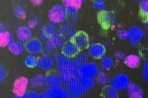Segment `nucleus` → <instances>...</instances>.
<instances>
[{"instance_id":"7c9ffc66","label":"nucleus","mask_w":148,"mask_h":98,"mask_svg":"<svg viewBox=\"0 0 148 98\" xmlns=\"http://www.w3.org/2000/svg\"><path fill=\"white\" fill-rule=\"evenodd\" d=\"M78 78V76H77ZM79 82H81V84L83 85V87L85 88L86 90L91 89V88L94 87L95 85V80L94 78H78Z\"/></svg>"},{"instance_id":"f257e3e1","label":"nucleus","mask_w":148,"mask_h":98,"mask_svg":"<svg viewBox=\"0 0 148 98\" xmlns=\"http://www.w3.org/2000/svg\"><path fill=\"white\" fill-rule=\"evenodd\" d=\"M100 67L96 62H87L77 67L75 70V74L78 78H95L98 73L100 72Z\"/></svg>"},{"instance_id":"dca6fc26","label":"nucleus","mask_w":148,"mask_h":98,"mask_svg":"<svg viewBox=\"0 0 148 98\" xmlns=\"http://www.w3.org/2000/svg\"><path fill=\"white\" fill-rule=\"evenodd\" d=\"M73 40L75 41V43L78 45V47L81 50H84L89 47L90 39L88 34L84 32H78L77 34L75 35V37L73 38Z\"/></svg>"},{"instance_id":"ea45409f","label":"nucleus","mask_w":148,"mask_h":98,"mask_svg":"<svg viewBox=\"0 0 148 98\" xmlns=\"http://www.w3.org/2000/svg\"><path fill=\"white\" fill-rule=\"evenodd\" d=\"M142 76L143 78L148 82V59H146V61L144 62L142 66Z\"/></svg>"},{"instance_id":"a19ab883","label":"nucleus","mask_w":148,"mask_h":98,"mask_svg":"<svg viewBox=\"0 0 148 98\" xmlns=\"http://www.w3.org/2000/svg\"><path fill=\"white\" fill-rule=\"evenodd\" d=\"M6 80V70L3 66H0V82H4Z\"/></svg>"},{"instance_id":"49530a36","label":"nucleus","mask_w":148,"mask_h":98,"mask_svg":"<svg viewBox=\"0 0 148 98\" xmlns=\"http://www.w3.org/2000/svg\"><path fill=\"white\" fill-rule=\"evenodd\" d=\"M145 28H146V30H148V23L145 24Z\"/></svg>"},{"instance_id":"393cba45","label":"nucleus","mask_w":148,"mask_h":98,"mask_svg":"<svg viewBox=\"0 0 148 98\" xmlns=\"http://www.w3.org/2000/svg\"><path fill=\"white\" fill-rule=\"evenodd\" d=\"M75 70L76 69H64L62 71H59V75H60L61 80H62V82L64 84H66L71 78L76 76Z\"/></svg>"},{"instance_id":"a211bd4d","label":"nucleus","mask_w":148,"mask_h":98,"mask_svg":"<svg viewBox=\"0 0 148 98\" xmlns=\"http://www.w3.org/2000/svg\"><path fill=\"white\" fill-rule=\"evenodd\" d=\"M126 91H127V95L131 98H142L144 96L142 87L137 83L130 82V84L126 88Z\"/></svg>"},{"instance_id":"37998d69","label":"nucleus","mask_w":148,"mask_h":98,"mask_svg":"<svg viewBox=\"0 0 148 98\" xmlns=\"http://www.w3.org/2000/svg\"><path fill=\"white\" fill-rule=\"evenodd\" d=\"M30 2L33 4L34 6H40L42 3H44V0H30Z\"/></svg>"},{"instance_id":"f8f14e48","label":"nucleus","mask_w":148,"mask_h":98,"mask_svg":"<svg viewBox=\"0 0 148 98\" xmlns=\"http://www.w3.org/2000/svg\"><path fill=\"white\" fill-rule=\"evenodd\" d=\"M16 36H17L18 40L22 42H27L29 39L32 38L33 32L32 28L29 26H20L16 28Z\"/></svg>"},{"instance_id":"20e7f679","label":"nucleus","mask_w":148,"mask_h":98,"mask_svg":"<svg viewBox=\"0 0 148 98\" xmlns=\"http://www.w3.org/2000/svg\"><path fill=\"white\" fill-rule=\"evenodd\" d=\"M66 88L70 93L71 97H79L85 94L86 89L83 87V85L81 84V82L78 80L77 76H74L73 78H71L69 82L66 83Z\"/></svg>"},{"instance_id":"4c0bfd02","label":"nucleus","mask_w":148,"mask_h":98,"mask_svg":"<svg viewBox=\"0 0 148 98\" xmlns=\"http://www.w3.org/2000/svg\"><path fill=\"white\" fill-rule=\"evenodd\" d=\"M26 98H44V95H42V93H39L37 91H35V90H30V91H27L25 94Z\"/></svg>"},{"instance_id":"f03ea898","label":"nucleus","mask_w":148,"mask_h":98,"mask_svg":"<svg viewBox=\"0 0 148 98\" xmlns=\"http://www.w3.org/2000/svg\"><path fill=\"white\" fill-rule=\"evenodd\" d=\"M47 17H49V22L57 25V24H62L65 22L67 19V14L62 4H54L49 9Z\"/></svg>"},{"instance_id":"9b49d317","label":"nucleus","mask_w":148,"mask_h":98,"mask_svg":"<svg viewBox=\"0 0 148 98\" xmlns=\"http://www.w3.org/2000/svg\"><path fill=\"white\" fill-rule=\"evenodd\" d=\"M87 49L88 54L93 59H101L106 55V46L103 43H93Z\"/></svg>"},{"instance_id":"6e6552de","label":"nucleus","mask_w":148,"mask_h":98,"mask_svg":"<svg viewBox=\"0 0 148 98\" xmlns=\"http://www.w3.org/2000/svg\"><path fill=\"white\" fill-rule=\"evenodd\" d=\"M64 43V36L59 32H54L51 36H49L46 40V48L51 50H56L62 47Z\"/></svg>"},{"instance_id":"473e14b6","label":"nucleus","mask_w":148,"mask_h":98,"mask_svg":"<svg viewBox=\"0 0 148 98\" xmlns=\"http://www.w3.org/2000/svg\"><path fill=\"white\" fill-rule=\"evenodd\" d=\"M14 14H15V17L17 19H20V20H24L27 17V11H26L25 7L24 6H17L14 10Z\"/></svg>"},{"instance_id":"39448f33","label":"nucleus","mask_w":148,"mask_h":98,"mask_svg":"<svg viewBox=\"0 0 148 98\" xmlns=\"http://www.w3.org/2000/svg\"><path fill=\"white\" fill-rule=\"evenodd\" d=\"M44 98H67L70 97V93L67 90V88H64L61 85L58 87H47L42 92Z\"/></svg>"},{"instance_id":"a18cd8bd","label":"nucleus","mask_w":148,"mask_h":98,"mask_svg":"<svg viewBox=\"0 0 148 98\" xmlns=\"http://www.w3.org/2000/svg\"><path fill=\"white\" fill-rule=\"evenodd\" d=\"M0 27H1V30H5V25H4L3 22H1V24H0Z\"/></svg>"},{"instance_id":"de8ad7c7","label":"nucleus","mask_w":148,"mask_h":98,"mask_svg":"<svg viewBox=\"0 0 148 98\" xmlns=\"http://www.w3.org/2000/svg\"><path fill=\"white\" fill-rule=\"evenodd\" d=\"M134 1H139V2H140V1H141V0H134Z\"/></svg>"},{"instance_id":"c9c22d12","label":"nucleus","mask_w":148,"mask_h":98,"mask_svg":"<svg viewBox=\"0 0 148 98\" xmlns=\"http://www.w3.org/2000/svg\"><path fill=\"white\" fill-rule=\"evenodd\" d=\"M40 23V20L39 17L33 16V17H31V18L29 19V21H28V26H29V27H30L31 28H36L39 27Z\"/></svg>"},{"instance_id":"aec40b11","label":"nucleus","mask_w":148,"mask_h":98,"mask_svg":"<svg viewBox=\"0 0 148 98\" xmlns=\"http://www.w3.org/2000/svg\"><path fill=\"white\" fill-rule=\"evenodd\" d=\"M46 85V76L38 74L30 80V87L34 89H40Z\"/></svg>"},{"instance_id":"5701e85b","label":"nucleus","mask_w":148,"mask_h":98,"mask_svg":"<svg viewBox=\"0 0 148 98\" xmlns=\"http://www.w3.org/2000/svg\"><path fill=\"white\" fill-rule=\"evenodd\" d=\"M13 40L14 36L10 32H7L6 30L0 32V46L1 47H7Z\"/></svg>"},{"instance_id":"b1692460","label":"nucleus","mask_w":148,"mask_h":98,"mask_svg":"<svg viewBox=\"0 0 148 98\" xmlns=\"http://www.w3.org/2000/svg\"><path fill=\"white\" fill-rule=\"evenodd\" d=\"M56 68V70L59 72V71L64 70V69H76V67H75V64H74L73 59L66 58L65 57L63 60L57 62Z\"/></svg>"},{"instance_id":"79ce46f5","label":"nucleus","mask_w":148,"mask_h":98,"mask_svg":"<svg viewBox=\"0 0 148 98\" xmlns=\"http://www.w3.org/2000/svg\"><path fill=\"white\" fill-rule=\"evenodd\" d=\"M65 58V56L63 55L62 52H60V53H56L54 54V57H53V59H54V61L56 62H59V61H61V60H63V59Z\"/></svg>"},{"instance_id":"bb28decb","label":"nucleus","mask_w":148,"mask_h":98,"mask_svg":"<svg viewBox=\"0 0 148 98\" xmlns=\"http://www.w3.org/2000/svg\"><path fill=\"white\" fill-rule=\"evenodd\" d=\"M114 66V60L112 57L104 56L100 59V67L105 71H109Z\"/></svg>"},{"instance_id":"e433bc0d","label":"nucleus","mask_w":148,"mask_h":98,"mask_svg":"<svg viewBox=\"0 0 148 98\" xmlns=\"http://www.w3.org/2000/svg\"><path fill=\"white\" fill-rule=\"evenodd\" d=\"M139 8L143 15L148 16V0H141L139 2Z\"/></svg>"},{"instance_id":"a878e982","label":"nucleus","mask_w":148,"mask_h":98,"mask_svg":"<svg viewBox=\"0 0 148 98\" xmlns=\"http://www.w3.org/2000/svg\"><path fill=\"white\" fill-rule=\"evenodd\" d=\"M89 58H90V55L88 54V52H84V51H80L78 53L77 56L75 58H73L74 64H75V67H79L82 64H85L87 62H89Z\"/></svg>"},{"instance_id":"4be33fe9","label":"nucleus","mask_w":148,"mask_h":98,"mask_svg":"<svg viewBox=\"0 0 148 98\" xmlns=\"http://www.w3.org/2000/svg\"><path fill=\"white\" fill-rule=\"evenodd\" d=\"M62 83L63 82L61 80L59 74H51V75L46 76V85L47 87H58V85H61Z\"/></svg>"},{"instance_id":"c03bdc74","label":"nucleus","mask_w":148,"mask_h":98,"mask_svg":"<svg viewBox=\"0 0 148 98\" xmlns=\"http://www.w3.org/2000/svg\"><path fill=\"white\" fill-rule=\"evenodd\" d=\"M70 18V23H72V24H75L76 22L78 21V17L77 15H74L72 17H69Z\"/></svg>"},{"instance_id":"6ab92c4d","label":"nucleus","mask_w":148,"mask_h":98,"mask_svg":"<svg viewBox=\"0 0 148 98\" xmlns=\"http://www.w3.org/2000/svg\"><path fill=\"white\" fill-rule=\"evenodd\" d=\"M58 32L56 28V24H53V23H49L47 25L44 26L40 30V39H44V40H47V38L49 36H51V34H53L54 32Z\"/></svg>"},{"instance_id":"c85d7f7f","label":"nucleus","mask_w":148,"mask_h":98,"mask_svg":"<svg viewBox=\"0 0 148 98\" xmlns=\"http://www.w3.org/2000/svg\"><path fill=\"white\" fill-rule=\"evenodd\" d=\"M95 78H96V82L99 83L100 85H103V87H105V85L111 82L109 75L107 73H105V72H99Z\"/></svg>"},{"instance_id":"7ed1b4c3","label":"nucleus","mask_w":148,"mask_h":98,"mask_svg":"<svg viewBox=\"0 0 148 98\" xmlns=\"http://www.w3.org/2000/svg\"><path fill=\"white\" fill-rule=\"evenodd\" d=\"M30 85V80L25 76H20L13 83V95L17 98L24 97L27 92L28 87Z\"/></svg>"},{"instance_id":"f3484780","label":"nucleus","mask_w":148,"mask_h":98,"mask_svg":"<svg viewBox=\"0 0 148 98\" xmlns=\"http://www.w3.org/2000/svg\"><path fill=\"white\" fill-rule=\"evenodd\" d=\"M125 65L130 69L138 68L141 64V57L138 54H130L126 55L125 59L123 60Z\"/></svg>"},{"instance_id":"f704fd0d","label":"nucleus","mask_w":148,"mask_h":98,"mask_svg":"<svg viewBox=\"0 0 148 98\" xmlns=\"http://www.w3.org/2000/svg\"><path fill=\"white\" fill-rule=\"evenodd\" d=\"M116 36L121 40H128V30L120 28L116 30Z\"/></svg>"},{"instance_id":"ddd939ff","label":"nucleus","mask_w":148,"mask_h":98,"mask_svg":"<svg viewBox=\"0 0 148 98\" xmlns=\"http://www.w3.org/2000/svg\"><path fill=\"white\" fill-rule=\"evenodd\" d=\"M73 25L74 24H72V23L64 24V25H62L60 28H59L58 32H60L65 38H67V39H73L78 32L77 30H76V28H74Z\"/></svg>"},{"instance_id":"412c9836","label":"nucleus","mask_w":148,"mask_h":98,"mask_svg":"<svg viewBox=\"0 0 148 98\" xmlns=\"http://www.w3.org/2000/svg\"><path fill=\"white\" fill-rule=\"evenodd\" d=\"M7 48H8L10 53H12L13 55H16V56L22 55L24 53V51L26 50L25 45H23L22 41H20V40H13V41L7 46Z\"/></svg>"},{"instance_id":"cd10ccee","label":"nucleus","mask_w":148,"mask_h":98,"mask_svg":"<svg viewBox=\"0 0 148 98\" xmlns=\"http://www.w3.org/2000/svg\"><path fill=\"white\" fill-rule=\"evenodd\" d=\"M85 0H62V5L64 8H73L79 10Z\"/></svg>"},{"instance_id":"423d86ee","label":"nucleus","mask_w":148,"mask_h":98,"mask_svg":"<svg viewBox=\"0 0 148 98\" xmlns=\"http://www.w3.org/2000/svg\"><path fill=\"white\" fill-rule=\"evenodd\" d=\"M130 84V78L126 74H118L111 80L110 85L116 88L118 90H126Z\"/></svg>"},{"instance_id":"0eeeda50","label":"nucleus","mask_w":148,"mask_h":98,"mask_svg":"<svg viewBox=\"0 0 148 98\" xmlns=\"http://www.w3.org/2000/svg\"><path fill=\"white\" fill-rule=\"evenodd\" d=\"M80 48L78 47V45L75 43L73 39H68L66 41H64V43L61 47V52L63 53L64 56L66 58L73 59L75 58L80 52Z\"/></svg>"},{"instance_id":"9d476101","label":"nucleus","mask_w":148,"mask_h":98,"mask_svg":"<svg viewBox=\"0 0 148 98\" xmlns=\"http://www.w3.org/2000/svg\"><path fill=\"white\" fill-rule=\"evenodd\" d=\"M145 32L138 26H131L128 28V41L132 45H137L143 39Z\"/></svg>"},{"instance_id":"c756f323","label":"nucleus","mask_w":148,"mask_h":98,"mask_svg":"<svg viewBox=\"0 0 148 98\" xmlns=\"http://www.w3.org/2000/svg\"><path fill=\"white\" fill-rule=\"evenodd\" d=\"M38 60H39V58H37L36 55L30 54L24 58V64L28 68H36V67H38Z\"/></svg>"},{"instance_id":"4468645a","label":"nucleus","mask_w":148,"mask_h":98,"mask_svg":"<svg viewBox=\"0 0 148 98\" xmlns=\"http://www.w3.org/2000/svg\"><path fill=\"white\" fill-rule=\"evenodd\" d=\"M54 59L51 58V56H47V55H42L39 57L38 60V68H40L42 71H49L53 68L54 66Z\"/></svg>"},{"instance_id":"1a4fd4ad","label":"nucleus","mask_w":148,"mask_h":98,"mask_svg":"<svg viewBox=\"0 0 148 98\" xmlns=\"http://www.w3.org/2000/svg\"><path fill=\"white\" fill-rule=\"evenodd\" d=\"M25 49L29 54L39 55L44 51V44L40 38H31L25 42Z\"/></svg>"},{"instance_id":"2eb2a0df","label":"nucleus","mask_w":148,"mask_h":98,"mask_svg":"<svg viewBox=\"0 0 148 98\" xmlns=\"http://www.w3.org/2000/svg\"><path fill=\"white\" fill-rule=\"evenodd\" d=\"M99 20L105 27H112L116 24V17L113 12H103L99 17Z\"/></svg>"},{"instance_id":"72a5a7b5","label":"nucleus","mask_w":148,"mask_h":98,"mask_svg":"<svg viewBox=\"0 0 148 98\" xmlns=\"http://www.w3.org/2000/svg\"><path fill=\"white\" fill-rule=\"evenodd\" d=\"M106 1L105 0H95L93 2V8L96 9V10L99 11H104L106 9Z\"/></svg>"},{"instance_id":"2f4dec72","label":"nucleus","mask_w":148,"mask_h":98,"mask_svg":"<svg viewBox=\"0 0 148 98\" xmlns=\"http://www.w3.org/2000/svg\"><path fill=\"white\" fill-rule=\"evenodd\" d=\"M119 90L116 88H114V87L110 85L104 90V95L105 97H108V98H116L119 96Z\"/></svg>"},{"instance_id":"58836bf2","label":"nucleus","mask_w":148,"mask_h":98,"mask_svg":"<svg viewBox=\"0 0 148 98\" xmlns=\"http://www.w3.org/2000/svg\"><path fill=\"white\" fill-rule=\"evenodd\" d=\"M125 53L123 51H121V50H116V51L114 52V58L116 61H123L125 59Z\"/></svg>"}]
</instances>
